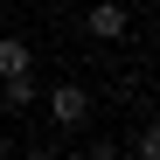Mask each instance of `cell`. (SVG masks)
Returning a JSON list of instances; mask_svg holds the SVG:
<instances>
[{
  "label": "cell",
  "instance_id": "6",
  "mask_svg": "<svg viewBox=\"0 0 160 160\" xmlns=\"http://www.w3.org/2000/svg\"><path fill=\"white\" fill-rule=\"evenodd\" d=\"M84 160H132V153H125V146H112V139H98V146H91Z\"/></svg>",
  "mask_w": 160,
  "mask_h": 160
},
{
  "label": "cell",
  "instance_id": "7",
  "mask_svg": "<svg viewBox=\"0 0 160 160\" xmlns=\"http://www.w3.org/2000/svg\"><path fill=\"white\" fill-rule=\"evenodd\" d=\"M21 160H63V153L56 146H35V153H21Z\"/></svg>",
  "mask_w": 160,
  "mask_h": 160
},
{
  "label": "cell",
  "instance_id": "2",
  "mask_svg": "<svg viewBox=\"0 0 160 160\" xmlns=\"http://www.w3.org/2000/svg\"><path fill=\"white\" fill-rule=\"evenodd\" d=\"M84 28L98 42H125V7H118V0H98V7L84 14Z\"/></svg>",
  "mask_w": 160,
  "mask_h": 160
},
{
  "label": "cell",
  "instance_id": "8",
  "mask_svg": "<svg viewBox=\"0 0 160 160\" xmlns=\"http://www.w3.org/2000/svg\"><path fill=\"white\" fill-rule=\"evenodd\" d=\"M0 160H7V146H0Z\"/></svg>",
  "mask_w": 160,
  "mask_h": 160
},
{
  "label": "cell",
  "instance_id": "5",
  "mask_svg": "<svg viewBox=\"0 0 160 160\" xmlns=\"http://www.w3.org/2000/svg\"><path fill=\"white\" fill-rule=\"evenodd\" d=\"M132 160H160V118L139 132V146H132Z\"/></svg>",
  "mask_w": 160,
  "mask_h": 160
},
{
  "label": "cell",
  "instance_id": "4",
  "mask_svg": "<svg viewBox=\"0 0 160 160\" xmlns=\"http://www.w3.org/2000/svg\"><path fill=\"white\" fill-rule=\"evenodd\" d=\"M21 70H35V56H28V42L0 35V77H21Z\"/></svg>",
  "mask_w": 160,
  "mask_h": 160
},
{
  "label": "cell",
  "instance_id": "1",
  "mask_svg": "<svg viewBox=\"0 0 160 160\" xmlns=\"http://www.w3.org/2000/svg\"><path fill=\"white\" fill-rule=\"evenodd\" d=\"M49 112H56L63 132L84 125V118H91V91H84V84H56V91H49Z\"/></svg>",
  "mask_w": 160,
  "mask_h": 160
},
{
  "label": "cell",
  "instance_id": "3",
  "mask_svg": "<svg viewBox=\"0 0 160 160\" xmlns=\"http://www.w3.org/2000/svg\"><path fill=\"white\" fill-rule=\"evenodd\" d=\"M42 91H35V70H21V77H0V104H7V112H28Z\"/></svg>",
  "mask_w": 160,
  "mask_h": 160
}]
</instances>
